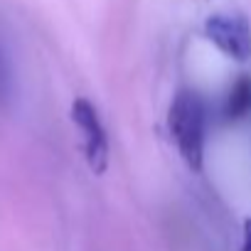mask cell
<instances>
[{
  "instance_id": "cell-1",
  "label": "cell",
  "mask_w": 251,
  "mask_h": 251,
  "mask_svg": "<svg viewBox=\"0 0 251 251\" xmlns=\"http://www.w3.org/2000/svg\"><path fill=\"white\" fill-rule=\"evenodd\" d=\"M170 133L190 170H202L204 160V133H207V106L197 91H177L170 103Z\"/></svg>"
},
{
  "instance_id": "cell-2",
  "label": "cell",
  "mask_w": 251,
  "mask_h": 251,
  "mask_svg": "<svg viewBox=\"0 0 251 251\" xmlns=\"http://www.w3.org/2000/svg\"><path fill=\"white\" fill-rule=\"evenodd\" d=\"M72 121L84 133V153H86L89 168L96 175H103L108 168V138H106V128L99 118L96 106L89 99H76L72 103Z\"/></svg>"
},
{
  "instance_id": "cell-3",
  "label": "cell",
  "mask_w": 251,
  "mask_h": 251,
  "mask_svg": "<svg viewBox=\"0 0 251 251\" xmlns=\"http://www.w3.org/2000/svg\"><path fill=\"white\" fill-rule=\"evenodd\" d=\"M204 35L219 52L231 59H249L251 57V25L241 15H212L204 23Z\"/></svg>"
},
{
  "instance_id": "cell-4",
  "label": "cell",
  "mask_w": 251,
  "mask_h": 251,
  "mask_svg": "<svg viewBox=\"0 0 251 251\" xmlns=\"http://www.w3.org/2000/svg\"><path fill=\"white\" fill-rule=\"evenodd\" d=\"M251 111V79L241 76L226 94L224 99V108H222V116L226 123H236L241 121L246 113Z\"/></svg>"
},
{
  "instance_id": "cell-5",
  "label": "cell",
  "mask_w": 251,
  "mask_h": 251,
  "mask_svg": "<svg viewBox=\"0 0 251 251\" xmlns=\"http://www.w3.org/2000/svg\"><path fill=\"white\" fill-rule=\"evenodd\" d=\"M10 96H13V62L8 47L0 40V108L8 106Z\"/></svg>"
},
{
  "instance_id": "cell-6",
  "label": "cell",
  "mask_w": 251,
  "mask_h": 251,
  "mask_svg": "<svg viewBox=\"0 0 251 251\" xmlns=\"http://www.w3.org/2000/svg\"><path fill=\"white\" fill-rule=\"evenodd\" d=\"M241 251H251V217L244 219V229H241Z\"/></svg>"
}]
</instances>
